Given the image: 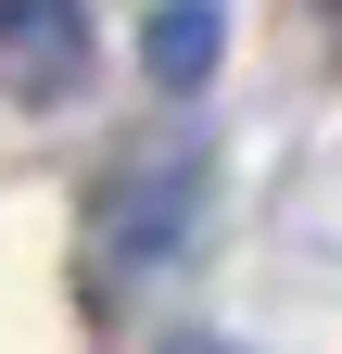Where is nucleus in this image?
I'll use <instances>...</instances> for the list:
<instances>
[{"instance_id": "f257e3e1", "label": "nucleus", "mask_w": 342, "mask_h": 354, "mask_svg": "<svg viewBox=\"0 0 342 354\" xmlns=\"http://www.w3.org/2000/svg\"><path fill=\"white\" fill-rule=\"evenodd\" d=\"M76 51H89L76 0H13V13H0V76H13L26 102H51V88L76 76Z\"/></svg>"}, {"instance_id": "f03ea898", "label": "nucleus", "mask_w": 342, "mask_h": 354, "mask_svg": "<svg viewBox=\"0 0 342 354\" xmlns=\"http://www.w3.org/2000/svg\"><path fill=\"white\" fill-rule=\"evenodd\" d=\"M228 51V13L216 0H152V88H203Z\"/></svg>"}, {"instance_id": "7ed1b4c3", "label": "nucleus", "mask_w": 342, "mask_h": 354, "mask_svg": "<svg viewBox=\"0 0 342 354\" xmlns=\"http://www.w3.org/2000/svg\"><path fill=\"white\" fill-rule=\"evenodd\" d=\"M330 13H342V0H330Z\"/></svg>"}]
</instances>
